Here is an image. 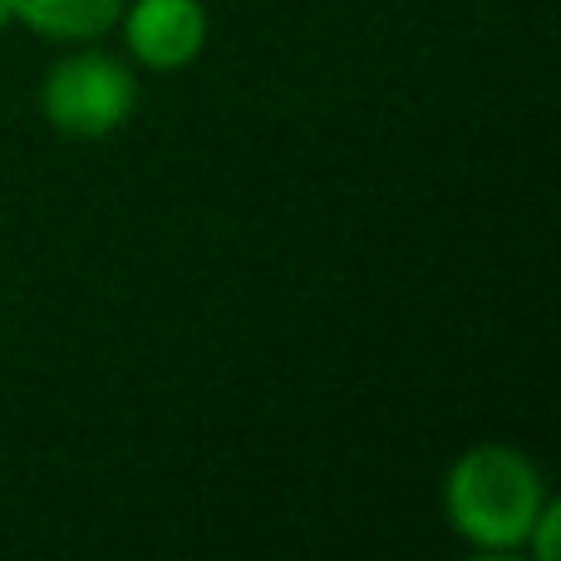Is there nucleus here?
Returning a JSON list of instances; mask_svg holds the SVG:
<instances>
[{
	"label": "nucleus",
	"instance_id": "4",
	"mask_svg": "<svg viewBox=\"0 0 561 561\" xmlns=\"http://www.w3.org/2000/svg\"><path fill=\"white\" fill-rule=\"evenodd\" d=\"M124 5L128 0H10V15L59 45H89L118 25Z\"/></svg>",
	"mask_w": 561,
	"mask_h": 561
},
{
	"label": "nucleus",
	"instance_id": "1",
	"mask_svg": "<svg viewBox=\"0 0 561 561\" xmlns=\"http://www.w3.org/2000/svg\"><path fill=\"white\" fill-rule=\"evenodd\" d=\"M552 503L542 468L507 444H478L448 468L444 507L448 523L478 552H513L527 547V533Z\"/></svg>",
	"mask_w": 561,
	"mask_h": 561
},
{
	"label": "nucleus",
	"instance_id": "3",
	"mask_svg": "<svg viewBox=\"0 0 561 561\" xmlns=\"http://www.w3.org/2000/svg\"><path fill=\"white\" fill-rule=\"evenodd\" d=\"M128 55L148 69H183L207 45L203 0H128L124 5Z\"/></svg>",
	"mask_w": 561,
	"mask_h": 561
},
{
	"label": "nucleus",
	"instance_id": "5",
	"mask_svg": "<svg viewBox=\"0 0 561 561\" xmlns=\"http://www.w3.org/2000/svg\"><path fill=\"white\" fill-rule=\"evenodd\" d=\"M10 20H15V15H10V0H0V30H5Z\"/></svg>",
	"mask_w": 561,
	"mask_h": 561
},
{
	"label": "nucleus",
	"instance_id": "2",
	"mask_svg": "<svg viewBox=\"0 0 561 561\" xmlns=\"http://www.w3.org/2000/svg\"><path fill=\"white\" fill-rule=\"evenodd\" d=\"M138 108V79L104 49H75L55 59L39 84V114L65 138H108Z\"/></svg>",
	"mask_w": 561,
	"mask_h": 561
}]
</instances>
